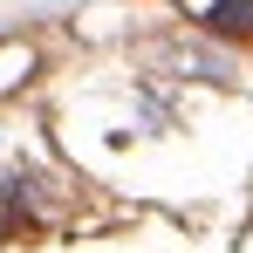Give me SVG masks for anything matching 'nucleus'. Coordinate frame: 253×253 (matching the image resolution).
<instances>
[{
  "label": "nucleus",
  "instance_id": "obj_1",
  "mask_svg": "<svg viewBox=\"0 0 253 253\" xmlns=\"http://www.w3.org/2000/svg\"><path fill=\"white\" fill-rule=\"evenodd\" d=\"M206 28H219V35H247V28H253V0H212V7H206Z\"/></svg>",
  "mask_w": 253,
  "mask_h": 253
}]
</instances>
